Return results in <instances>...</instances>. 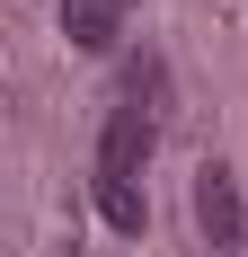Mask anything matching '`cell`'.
Returning a JSON list of instances; mask_svg holds the SVG:
<instances>
[{
    "label": "cell",
    "mask_w": 248,
    "mask_h": 257,
    "mask_svg": "<svg viewBox=\"0 0 248 257\" xmlns=\"http://www.w3.org/2000/svg\"><path fill=\"white\" fill-rule=\"evenodd\" d=\"M195 231L213 239V248L248 239V204H239V178H230L222 160H204V169H195Z\"/></svg>",
    "instance_id": "6da1fadb"
},
{
    "label": "cell",
    "mask_w": 248,
    "mask_h": 257,
    "mask_svg": "<svg viewBox=\"0 0 248 257\" xmlns=\"http://www.w3.org/2000/svg\"><path fill=\"white\" fill-rule=\"evenodd\" d=\"M151 142H160V124H151L142 106H115L106 115V142H98V178H142Z\"/></svg>",
    "instance_id": "7a4b0ae2"
},
{
    "label": "cell",
    "mask_w": 248,
    "mask_h": 257,
    "mask_svg": "<svg viewBox=\"0 0 248 257\" xmlns=\"http://www.w3.org/2000/svg\"><path fill=\"white\" fill-rule=\"evenodd\" d=\"M124 27V0H62V36H71L80 53H106Z\"/></svg>",
    "instance_id": "3957f363"
},
{
    "label": "cell",
    "mask_w": 248,
    "mask_h": 257,
    "mask_svg": "<svg viewBox=\"0 0 248 257\" xmlns=\"http://www.w3.org/2000/svg\"><path fill=\"white\" fill-rule=\"evenodd\" d=\"M98 213L115 222V231H142V222H151V213H142V186H133V178H98Z\"/></svg>",
    "instance_id": "277c9868"
}]
</instances>
